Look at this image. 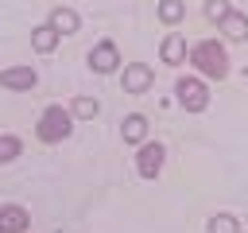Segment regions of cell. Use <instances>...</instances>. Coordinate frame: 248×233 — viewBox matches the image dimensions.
<instances>
[{
  "label": "cell",
  "mask_w": 248,
  "mask_h": 233,
  "mask_svg": "<svg viewBox=\"0 0 248 233\" xmlns=\"http://www.w3.org/2000/svg\"><path fill=\"white\" fill-rule=\"evenodd\" d=\"M120 136H124L128 144H143V140H147V116H140V113L124 116V124H120Z\"/></svg>",
  "instance_id": "obj_12"
},
{
  "label": "cell",
  "mask_w": 248,
  "mask_h": 233,
  "mask_svg": "<svg viewBox=\"0 0 248 233\" xmlns=\"http://www.w3.org/2000/svg\"><path fill=\"white\" fill-rule=\"evenodd\" d=\"M19 151H23V144H19L16 136H0V163H12V159H19Z\"/></svg>",
  "instance_id": "obj_17"
},
{
  "label": "cell",
  "mask_w": 248,
  "mask_h": 233,
  "mask_svg": "<svg viewBox=\"0 0 248 233\" xmlns=\"http://www.w3.org/2000/svg\"><path fill=\"white\" fill-rule=\"evenodd\" d=\"M163 159H167V148L155 144V140H143L140 151H136V171H140V179H155V175L163 171Z\"/></svg>",
  "instance_id": "obj_4"
},
{
  "label": "cell",
  "mask_w": 248,
  "mask_h": 233,
  "mask_svg": "<svg viewBox=\"0 0 248 233\" xmlns=\"http://www.w3.org/2000/svg\"><path fill=\"white\" fill-rule=\"evenodd\" d=\"M70 113H74L78 120H93V116L101 113V101H97V97H85V93H81V97H74Z\"/></svg>",
  "instance_id": "obj_14"
},
{
  "label": "cell",
  "mask_w": 248,
  "mask_h": 233,
  "mask_svg": "<svg viewBox=\"0 0 248 233\" xmlns=\"http://www.w3.org/2000/svg\"><path fill=\"white\" fill-rule=\"evenodd\" d=\"M151 82H155V74H151V66H143V62H128V66H124V74H120L124 93H147V89H151Z\"/></svg>",
  "instance_id": "obj_5"
},
{
  "label": "cell",
  "mask_w": 248,
  "mask_h": 233,
  "mask_svg": "<svg viewBox=\"0 0 248 233\" xmlns=\"http://www.w3.org/2000/svg\"><path fill=\"white\" fill-rule=\"evenodd\" d=\"M190 62L198 66V74H205V78H213V82H221V78L229 74V54H225V47H221L217 39L194 43V47H190Z\"/></svg>",
  "instance_id": "obj_1"
},
{
  "label": "cell",
  "mask_w": 248,
  "mask_h": 233,
  "mask_svg": "<svg viewBox=\"0 0 248 233\" xmlns=\"http://www.w3.org/2000/svg\"><path fill=\"white\" fill-rule=\"evenodd\" d=\"M70 132H74V113L62 109V105H46L43 116H39V124H35V136H39L43 144H58V140H66Z\"/></svg>",
  "instance_id": "obj_2"
},
{
  "label": "cell",
  "mask_w": 248,
  "mask_h": 233,
  "mask_svg": "<svg viewBox=\"0 0 248 233\" xmlns=\"http://www.w3.org/2000/svg\"><path fill=\"white\" fill-rule=\"evenodd\" d=\"M58 39H62V31H54V23L46 19V23H39L35 31H31V47L39 50V54H50L54 47H58Z\"/></svg>",
  "instance_id": "obj_11"
},
{
  "label": "cell",
  "mask_w": 248,
  "mask_h": 233,
  "mask_svg": "<svg viewBox=\"0 0 248 233\" xmlns=\"http://www.w3.org/2000/svg\"><path fill=\"white\" fill-rule=\"evenodd\" d=\"M174 97L186 113H202L209 105V93H205V82L202 78H178L174 82Z\"/></svg>",
  "instance_id": "obj_3"
},
{
  "label": "cell",
  "mask_w": 248,
  "mask_h": 233,
  "mask_svg": "<svg viewBox=\"0 0 248 233\" xmlns=\"http://www.w3.org/2000/svg\"><path fill=\"white\" fill-rule=\"evenodd\" d=\"M159 54H163V62H167V66L186 62V39H182L178 31H167V35H163V43H159Z\"/></svg>",
  "instance_id": "obj_8"
},
{
  "label": "cell",
  "mask_w": 248,
  "mask_h": 233,
  "mask_svg": "<svg viewBox=\"0 0 248 233\" xmlns=\"http://www.w3.org/2000/svg\"><path fill=\"white\" fill-rule=\"evenodd\" d=\"M217 27H221V35H225L229 43H248V16H244V12H229Z\"/></svg>",
  "instance_id": "obj_9"
},
{
  "label": "cell",
  "mask_w": 248,
  "mask_h": 233,
  "mask_svg": "<svg viewBox=\"0 0 248 233\" xmlns=\"http://www.w3.org/2000/svg\"><path fill=\"white\" fill-rule=\"evenodd\" d=\"M35 82H39L35 66H8V70H0V85L4 89H35Z\"/></svg>",
  "instance_id": "obj_7"
},
{
  "label": "cell",
  "mask_w": 248,
  "mask_h": 233,
  "mask_svg": "<svg viewBox=\"0 0 248 233\" xmlns=\"http://www.w3.org/2000/svg\"><path fill=\"white\" fill-rule=\"evenodd\" d=\"M50 23H54V31H62V35H74V31L81 27V19H78L74 8H54V12H50Z\"/></svg>",
  "instance_id": "obj_13"
},
{
  "label": "cell",
  "mask_w": 248,
  "mask_h": 233,
  "mask_svg": "<svg viewBox=\"0 0 248 233\" xmlns=\"http://www.w3.org/2000/svg\"><path fill=\"white\" fill-rule=\"evenodd\" d=\"M31 217L23 206H0V233H27Z\"/></svg>",
  "instance_id": "obj_10"
},
{
  "label": "cell",
  "mask_w": 248,
  "mask_h": 233,
  "mask_svg": "<svg viewBox=\"0 0 248 233\" xmlns=\"http://www.w3.org/2000/svg\"><path fill=\"white\" fill-rule=\"evenodd\" d=\"M232 12V4L229 0H205V19H213V23H221L225 16Z\"/></svg>",
  "instance_id": "obj_18"
},
{
  "label": "cell",
  "mask_w": 248,
  "mask_h": 233,
  "mask_svg": "<svg viewBox=\"0 0 248 233\" xmlns=\"http://www.w3.org/2000/svg\"><path fill=\"white\" fill-rule=\"evenodd\" d=\"M89 66L97 70V74H112L116 66H120V50H116V43H97L93 50H89Z\"/></svg>",
  "instance_id": "obj_6"
},
{
  "label": "cell",
  "mask_w": 248,
  "mask_h": 233,
  "mask_svg": "<svg viewBox=\"0 0 248 233\" xmlns=\"http://www.w3.org/2000/svg\"><path fill=\"white\" fill-rule=\"evenodd\" d=\"M205 229H209V233H240V221H236L232 214H213Z\"/></svg>",
  "instance_id": "obj_16"
},
{
  "label": "cell",
  "mask_w": 248,
  "mask_h": 233,
  "mask_svg": "<svg viewBox=\"0 0 248 233\" xmlns=\"http://www.w3.org/2000/svg\"><path fill=\"white\" fill-rule=\"evenodd\" d=\"M182 16H186V4H182V0H159V19H163V23L174 27Z\"/></svg>",
  "instance_id": "obj_15"
}]
</instances>
